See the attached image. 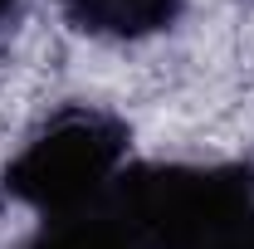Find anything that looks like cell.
Wrapping results in <instances>:
<instances>
[{
	"label": "cell",
	"mask_w": 254,
	"mask_h": 249,
	"mask_svg": "<svg viewBox=\"0 0 254 249\" xmlns=\"http://www.w3.org/2000/svg\"><path fill=\"white\" fill-rule=\"evenodd\" d=\"M127 137L103 113H64L25 142L10 161L5 186L15 200L34 205L44 220H68L103 210L123 181Z\"/></svg>",
	"instance_id": "1"
},
{
	"label": "cell",
	"mask_w": 254,
	"mask_h": 249,
	"mask_svg": "<svg viewBox=\"0 0 254 249\" xmlns=\"http://www.w3.org/2000/svg\"><path fill=\"white\" fill-rule=\"evenodd\" d=\"M64 15L103 39H142L181 15V0H59Z\"/></svg>",
	"instance_id": "2"
},
{
	"label": "cell",
	"mask_w": 254,
	"mask_h": 249,
	"mask_svg": "<svg viewBox=\"0 0 254 249\" xmlns=\"http://www.w3.org/2000/svg\"><path fill=\"white\" fill-rule=\"evenodd\" d=\"M25 249H137V240L127 235L123 220L103 205V210H88V215L44 220V230Z\"/></svg>",
	"instance_id": "3"
},
{
	"label": "cell",
	"mask_w": 254,
	"mask_h": 249,
	"mask_svg": "<svg viewBox=\"0 0 254 249\" xmlns=\"http://www.w3.org/2000/svg\"><path fill=\"white\" fill-rule=\"evenodd\" d=\"M195 249H254V205H245L235 220H225L215 235H205Z\"/></svg>",
	"instance_id": "4"
},
{
	"label": "cell",
	"mask_w": 254,
	"mask_h": 249,
	"mask_svg": "<svg viewBox=\"0 0 254 249\" xmlns=\"http://www.w3.org/2000/svg\"><path fill=\"white\" fill-rule=\"evenodd\" d=\"M10 5H15V0H0V15H5V10H10Z\"/></svg>",
	"instance_id": "5"
}]
</instances>
